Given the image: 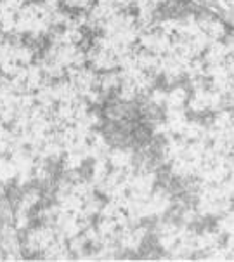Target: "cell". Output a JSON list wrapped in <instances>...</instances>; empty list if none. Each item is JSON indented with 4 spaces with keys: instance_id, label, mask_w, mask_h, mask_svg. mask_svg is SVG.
Wrapping results in <instances>:
<instances>
[]
</instances>
